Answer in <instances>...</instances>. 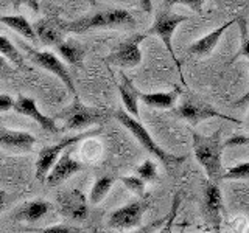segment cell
<instances>
[{"instance_id":"obj_13","label":"cell","mask_w":249,"mask_h":233,"mask_svg":"<svg viewBox=\"0 0 249 233\" xmlns=\"http://www.w3.org/2000/svg\"><path fill=\"white\" fill-rule=\"evenodd\" d=\"M14 112H18L19 115H23V116H28V118L35 120L39 126H41L44 131L50 132V134H58L62 129L58 126L56 120L53 118V116H49V115H44L41 111L37 109V104L33 98H28V97H19L16 100L14 103Z\"/></svg>"},{"instance_id":"obj_20","label":"cell","mask_w":249,"mask_h":233,"mask_svg":"<svg viewBox=\"0 0 249 233\" xmlns=\"http://www.w3.org/2000/svg\"><path fill=\"white\" fill-rule=\"evenodd\" d=\"M120 92V98L124 109L132 115V116H139V90L134 87V84L129 80V78L122 73V83L117 85Z\"/></svg>"},{"instance_id":"obj_11","label":"cell","mask_w":249,"mask_h":233,"mask_svg":"<svg viewBox=\"0 0 249 233\" xmlns=\"http://www.w3.org/2000/svg\"><path fill=\"white\" fill-rule=\"evenodd\" d=\"M146 202L145 200H134L131 204H126L120 208L114 210L109 215L107 225L115 230H131L137 227L142 221V216L146 210Z\"/></svg>"},{"instance_id":"obj_35","label":"cell","mask_w":249,"mask_h":233,"mask_svg":"<svg viewBox=\"0 0 249 233\" xmlns=\"http://www.w3.org/2000/svg\"><path fill=\"white\" fill-rule=\"evenodd\" d=\"M145 13H153V0H139Z\"/></svg>"},{"instance_id":"obj_28","label":"cell","mask_w":249,"mask_h":233,"mask_svg":"<svg viewBox=\"0 0 249 233\" xmlns=\"http://www.w3.org/2000/svg\"><path fill=\"white\" fill-rule=\"evenodd\" d=\"M170 3H181V5H185L189 6L192 11L195 13H202V10H204V3L206 0H170Z\"/></svg>"},{"instance_id":"obj_26","label":"cell","mask_w":249,"mask_h":233,"mask_svg":"<svg viewBox=\"0 0 249 233\" xmlns=\"http://www.w3.org/2000/svg\"><path fill=\"white\" fill-rule=\"evenodd\" d=\"M136 174L142 177L145 182H158V166L151 160H145L142 165L137 166Z\"/></svg>"},{"instance_id":"obj_18","label":"cell","mask_w":249,"mask_h":233,"mask_svg":"<svg viewBox=\"0 0 249 233\" xmlns=\"http://www.w3.org/2000/svg\"><path fill=\"white\" fill-rule=\"evenodd\" d=\"M50 210H52V204L49 200L33 199V200L23 202V204H20L18 208H16L13 213V219L33 224V222H37L39 219H42Z\"/></svg>"},{"instance_id":"obj_27","label":"cell","mask_w":249,"mask_h":233,"mask_svg":"<svg viewBox=\"0 0 249 233\" xmlns=\"http://www.w3.org/2000/svg\"><path fill=\"white\" fill-rule=\"evenodd\" d=\"M35 232H39V233H78V232H81V229L72 227V225H67V224H54V225H50V227L39 229Z\"/></svg>"},{"instance_id":"obj_23","label":"cell","mask_w":249,"mask_h":233,"mask_svg":"<svg viewBox=\"0 0 249 233\" xmlns=\"http://www.w3.org/2000/svg\"><path fill=\"white\" fill-rule=\"evenodd\" d=\"M0 54H3L6 59H10L18 68H20V70L25 68V61H23L22 53L16 49V45L10 41V39L2 34H0Z\"/></svg>"},{"instance_id":"obj_14","label":"cell","mask_w":249,"mask_h":233,"mask_svg":"<svg viewBox=\"0 0 249 233\" xmlns=\"http://www.w3.org/2000/svg\"><path fill=\"white\" fill-rule=\"evenodd\" d=\"M37 41L47 47H56L64 41L66 22H61L56 17H42L33 23Z\"/></svg>"},{"instance_id":"obj_37","label":"cell","mask_w":249,"mask_h":233,"mask_svg":"<svg viewBox=\"0 0 249 233\" xmlns=\"http://www.w3.org/2000/svg\"><path fill=\"white\" fill-rule=\"evenodd\" d=\"M248 124H249V115H248Z\"/></svg>"},{"instance_id":"obj_6","label":"cell","mask_w":249,"mask_h":233,"mask_svg":"<svg viewBox=\"0 0 249 233\" xmlns=\"http://www.w3.org/2000/svg\"><path fill=\"white\" fill-rule=\"evenodd\" d=\"M175 114L179 116V118L187 120L192 126H198L201 121L209 120V118H223V120L233 121L237 124L241 123L237 118H232V116H229V115H224L221 112H218L216 109H213L209 103H204V101H201L198 98H193V97L182 100L181 106L176 109Z\"/></svg>"},{"instance_id":"obj_16","label":"cell","mask_w":249,"mask_h":233,"mask_svg":"<svg viewBox=\"0 0 249 233\" xmlns=\"http://www.w3.org/2000/svg\"><path fill=\"white\" fill-rule=\"evenodd\" d=\"M36 138L30 132L0 129V148L14 154H28L35 150Z\"/></svg>"},{"instance_id":"obj_19","label":"cell","mask_w":249,"mask_h":233,"mask_svg":"<svg viewBox=\"0 0 249 233\" xmlns=\"http://www.w3.org/2000/svg\"><path fill=\"white\" fill-rule=\"evenodd\" d=\"M56 51L67 64L73 67H83L84 56H86L84 47L73 41V39H64L61 44L56 45Z\"/></svg>"},{"instance_id":"obj_31","label":"cell","mask_w":249,"mask_h":233,"mask_svg":"<svg viewBox=\"0 0 249 233\" xmlns=\"http://www.w3.org/2000/svg\"><path fill=\"white\" fill-rule=\"evenodd\" d=\"M14 2V8L18 10V8L20 5H25L28 6L31 11H35V13H39V10H41V6H39V0H13Z\"/></svg>"},{"instance_id":"obj_36","label":"cell","mask_w":249,"mask_h":233,"mask_svg":"<svg viewBox=\"0 0 249 233\" xmlns=\"http://www.w3.org/2000/svg\"><path fill=\"white\" fill-rule=\"evenodd\" d=\"M5 205H6V191L0 190V213L5 210Z\"/></svg>"},{"instance_id":"obj_32","label":"cell","mask_w":249,"mask_h":233,"mask_svg":"<svg viewBox=\"0 0 249 233\" xmlns=\"http://www.w3.org/2000/svg\"><path fill=\"white\" fill-rule=\"evenodd\" d=\"M240 56H243V58H248V59H249V37H246L245 41H243V44H241V47H240L238 53L235 54V58H233L232 61L238 59Z\"/></svg>"},{"instance_id":"obj_4","label":"cell","mask_w":249,"mask_h":233,"mask_svg":"<svg viewBox=\"0 0 249 233\" xmlns=\"http://www.w3.org/2000/svg\"><path fill=\"white\" fill-rule=\"evenodd\" d=\"M114 114L105 109L98 107H90L81 103V100L75 97V101L66 109H62L59 114H56L54 120L62 121V131H80L86 129L95 124H103L106 123Z\"/></svg>"},{"instance_id":"obj_25","label":"cell","mask_w":249,"mask_h":233,"mask_svg":"<svg viewBox=\"0 0 249 233\" xmlns=\"http://www.w3.org/2000/svg\"><path fill=\"white\" fill-rule=\"evenodd\" d=\"M120 181L124 183V186H126L128 190H131L134 194H137V196H145V185L146 182L143 181L140 176H123L120 177Z\"/></svg>"},{"instance_id":"obj_15","label":"cell","mask_w":249,"mask_h":233,"mask_svg":"<svg viewBox=\"0 0 249 233\" xmlns=\"http://www.w3.org/2000/svg\"><path fill=\"white\" fill-rule=\"evenodd\" d=\"M202 207L209 222L215 229H220L221 225V213H223V198L220 186L213 181L204 182V190H202Z\"/></svg>"},{"instance_id":"obj_17","label":"cell","mask_w":249,"mask_h":233,"mask_svg":"<svg viewBox=\"0 0 249 233\" xmlns=\"http://www.w3.org/2000/svg\"><path fill=\"white\" fill-rule=\"evenodd\" d=\"M238 20H240V17H235V19H231L226 23H223L221 27L215 28L213 31H210L209 34L199 37L198 41H195L189 47V49H187V51H189L190 54H193V56H198V58H207V56H210L212 51H213V49L218 45V42H220L221 36L224 34V31L228 30V28H231L233 23L238 22Z\"/></svg>"},{"instance_id":"obj_29","label":"cell","mask_w":249,"mask_h":233,"mask_svg":"<svg viewBox=\"0 0 249 233\" xmlns=\"http://www.w3.org/2000/svg\"><path fill=\"white\" fill-rule=\"evenodd\" d=\"M13 62L10 59H6L3 54H0V78H6V76H11L14 73V68H13Z\"/></svg>"},{"instance_id":"obj_1","label":"cell","mask_w":249,"mask_h":233,"mask_svg":"<svg viewBox=\"0 0 249 233\" xmlns=\"http://www.w3.org/2000/svg\"><path fill=\"white\" fill-rule=\"evenodd\" d=\"M226 148V142L221 138V129H218L212 135H202L193 132V154L198 163L204 168L210 181L218 182L223 179L221 155Z\"/></svg>"},{"instance_id":"obj_2","label":"cell","mask_w":249,"mask_h":233,"mask_svg":"<svg viewBox=\"0 0 249 233\" xmlns=\"http://www.w3.org/2000/svg\"><path fill=\"white\" fill-rule=\"evenodd\" d=\"M137 22L126 10H105L93 14H86L73 22H66L67 33L83 34L90 30H114V28H136Z\"/></svg>"},{"instance_id":"obj_33","label":"cell","mask_w":249,"mask_h":233,"mask_svg":"<svg viewBox=\"0 0 249 233\" xmlns=\"http://www.w3.org/2000/svg\"><path fill=\"white\" fill-rule=\"evenodd\" d=\"M235 145H249V137H231L226 140V146H235Z\"/></svg>"},{"instance_id":"obj_7","label":"cell","mask_w":249,"mask_h":233,"mask_svg":"<svg viewBox=\"0 0 249 233\" xmlns=\"http://www.w3.org/2000/svg\"><path fill=\"white\" fill-rule=\"evenodd\" d=\"M25 50L28 51V58L31 59L33 64H36L37 67H41V68L47 70V72L53 73L56 78H59V80L62 81V84H64L66 87L70 90V93H72L73 97H78L72 76H70L66 64L56 56V54L50 50L39 51V50L30 49V47H25Z\"/></svg>"},{"instance_id":"obj_24","label":"cell","mask_w":249,"mask_h":233,"mask_svg":"<svg viewBox=\"0 0 249 233\" xmlns=\"http://www.w3.org/2000/svg\"><path fill=\"white\" fill-rule=\"evenodd\" d=\"M223 179H226V181H243V179H249V162H241L231 166L228 171H224Z\"/></svg>"},{"instance_id":"obj_9","label":"cell","mask_w":249,"mask_h":233,"mask_svg":"<svg viewBox=\"0 0 249 233\" xmlns=\"http://www.w3.org/2000/svg\"><path fill=\"white\" fill-rule=\"evenodd\" d=\"M56 202L62 216L72 221H84L89 215V202L81 190L69 188L56 196Z\"/></svg>"},{"instance_id":"obj_12","label":"cell","mask_w":249,"mask_h":233,"mask_svg":"<svg viewBox=\"0 0 249 233\" xmlns=\"http://www.w3.org/2000/svg\"><path fill=\"white\" fill-rule=\"evenodd\" d=\"M70 148H67V150L61 154V157L54 162V165L52 166L50 173L47 174L45 183L49 186H58L61 183H64L69 177H72L73 174L84 169V163H81L80 160H75L72 157V150H70Z\"/></svg>"},{"instance_id":"obj_30","label":"cell","mask_w":249,"mask_h":233,"mask_svg":"<svg viewBox=\"0 0 249 233\" xmlns=\"http://www.w3.org/2000/svg\"><path fill=\"white\" fill-rule=\"evenodd\" d=\"M14 103H16V100H13V97L6 95V93L0 95V112L11 111V109H14Z\"/></svg>"},{"instance_id":"obj_5","label":"cell","mask_w":249,"mask_h":233,"mask_svg":"<svg viewBox=\"0 0 249 233\" xmlns=\"http://www.w3.org/2000/svg\"><path fill=\"white\" fill-rule=\"evenodd\" d=\"M101 131H103L101 128H95V129H90V131H86V132H80V134H76V135H70V137L62 138V140H59L58 143H54L52 146L42 148V150L39 151L37 160H36V179H37V181L39 182H45L47 174L50 173V169L54 165V162L61 157V154L64 152L67 148L80 143L81 140L100 135Z\"/></svg>"},{"instance_id":"obj_21","label":"cell","mask_w":249,"mask_h":233,"mask_svg":"<svg viewBox=\"0 0 249 233\" xmlns=\"http://www.w3.org/2000/svg\"><path fill=\"white\" fill-rule=\"evenodd\" d=\"M179 97L178 89L171 92H154V93H143L139 92V100H142L148 107L154 109H171L176 104V100Z\"/></svg>"},{"instance_id":"obj_3","label":"cell","mask_w":249,"mask_h":233,"mask_svg":"<svg viewBox=\"0 0 249 233\" xmlns=\"http://www.w3.org/2000/svg\"><path fill=\"white\" fill-rule=\"evenodd\" d=\"M114 116L131 132L132 135H134V138L145 148L146 152L154 155V157L158 159L167 169H171L173 166L181 165V163L185 160V155H175V154L167 152L165 150H162V148L156 143V140L150 135V132L146 131L143 124L140 123L136 116H132L126 109H119V111L114 114Z\"/></svg>"},{"instance_id":"obj_22","label":"cell","mask_w":249,"mask_h":233,"mask_svg":"<svg viewBox=\"0 0 249 233\" xmlns=\"http://www.w3.org/2000/svg\"><path fill=\"white\" fill-rule=\"evenodd\" d=\"M114 182H115V177H112V176L98 177L97 181L93 182L90 194H89V202H90V204H93V205L100 204V202L107 196V193L111 191Z\"/></svg>"},{"instance_id":"obj_8","label":"cell","mask_w":249,"mask_h":233,"mask_svg":"<svg viewBox=\"0 0 249 233\" xmlns=\"http://www.w3.org/2000/svg\"><path fill=\"white\" fill-rule=\"evenodd\" d=\"M143 34H134L124 39L115 47L114 51L107 56V61L122 68H134L142 62V51H140V42L145 39Z\"/></svg>"},{"instance_id":"obj_34","label":"cell","mask_w":249,"mask_h":233,"mask_svg":"<svg viewBox=\"0 0 249 233\" xmlns=\"http://www.w3.org/2000/svg\"><path fill=\"white\" fill-rule=\"evenodd\" d=\"M248 103H249V89H248V92L245 93L243 97L233 101V104H232V106H233V107H238V106H243V104H248Z\"/></svg>"},{"instance_id":"obj_10","label":"cell","mask_w":249,"mask_h":233,"mask_svg":"<svg viewBox=\"0 0 249 233\" xmlns=\"http://www.w3.org/2000/svg\"><path fill=\"white\" fill-rule=\"evenodd\" d=\"M190 16H179V14H173L170 11H162L156 16V19L153 22V25L146 30L145 34H156L162 39L163 45L168 50V53L173 56V59L178 62L175 53H173V45H171V37H173L175 30L181 25L182 22L189 20Z\"/></svg>"}]
</instances>
